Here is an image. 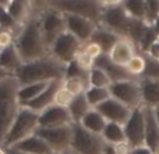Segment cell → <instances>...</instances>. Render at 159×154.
I'll list each match as a JSON object with an SVG mask.
<instances>
[{
    "instance_id": "obj_22",
    "label": "cell",
    "mask_w": 159,
    "mask_h": 154,
    "mask_svg": "<svg viewBox=\"0 0 159 154\" xmlns=\"http://www.w3.org/2000/svg\"><path fill=\"white\" fill-rule=\"evenodd\" d=\"M7 10L10 11L11 16L22 25L28 21V18H30L32 14L38 13V11L35 10V6H34L32 0H11Z\"/></svg>"
},
{
    "instance_id": "obj_6",
    "label": "cell",
    "mask_w": 159,
    "mask_h": 154,
    "mask_svg": "<svg viewBox=\"0 0 159 154\" xmlns=\"http://www.w3.org/2000/svg\"><path fill=\"white\" fill-rule=\"evenodd\" d=\"M106 142L103 137L88 132L80 123L73 125V143L71 152L78 154H105Z\"/></svg>"
},
{
    "instance_id": "obj_9",
    "label": "cell",
    "mask_w": 159,
    "mask_h": 154,
    "mask_svg": "<svg viewBox=\"0 0 159 154\" xmlns=\"http://www.w3.org/2000/svg\"><path fill=\"white\" fill-rule=\"evenodd\" d=\"M84 42L80 41L77 36H74L69 31H66L50 46L49 53L55 56L57 60H60L61 63L69 65L75 60L78 53L84 49Z\"/></svg>"
},
{
    "instance_id": "obj_51",
    "label": "cell",
    "mask_w": 159,
    "mask_h": 154,
    "mask_svg": "<svg viewBox=\"0 0 159 154\" xmlns=\"http://www.w3.org/2000/svg\"><path fill=\"white\" fill-rule=\"evenodd\" d=\"M67 154H78V153H75V152H70V153H67Z\"/></svg>"
},
{
    "instance_id": "obj_19",
    "label": "cell",
    "mask_w": 159,
    "mask_h": 154,
    "mask_svg": "<svg viewBox=\"0 0 159 154\" xmlns=\"http://www.w3.org/2000/svg\"><path fill=\"white\" fill-rule=\"evenodd\" d=\"M145 108V146L152 152L159 149V125L152 108Z\"/></svg>"
},
{
    "instance_id": "obj_5",
    "label": "cell",
    "mask_w": 159,
    "mask_h": 154,
    "mask_svg": "<svg viewBox=\"0 0 159 154\" xmlns=\"http://www.w3.org/2000/svg\"><path fill=\"white\" fill-rule=\"evenodd\" d=\"M48 8H55L64 14H75L101 24L103 6L99 0H49Z\"/></svg>"
},
{
    "instance_id": "obj_41",
    "label": "cell",
    "mask_w": 159,
    "mask_h": 154,
    "mask_svg": "<svg viewBox=\"0 0 159 154\" xmlns=\"http://www.w3.org/2000/svg\"><path fill=\"white\" fill-rule=\"evenodd\" d=\"M144 55H147L148 58H151V59H154V60L159 62V39H157V41H155L154 44L148 48V51H147Z\"/></svg>"
},
{
    "instance_id": "obj_25",
    "label": "cell",
    "mask_w": 159,
    "mask_h": 154,
    "mask_svg": "<svg viewBox=\"0 0 159 154\" xmlns=\"http://www.w3.org/2000/svg\"><path fill=\"white\" fill-rule=\"evenodd\" d=\"M80 125H81L84 129H87L88 132L102 136V133H103L105 128H106V125H107V121L105 119V116L102 115L98 109L92 108V109L82 118Z\"/></svg>"
},
{
    "instance_id": "obj_12",
    "label": "cell",
    "mask_w": 159,
    "mask_h": 154,
    "mask_svg": "<svg viewBox=\"0 0 159 154\" xmlns=\"http://www.w3.org/2000/svg\"><path fill=\"white\" fill-rule=\"evenodd\" d=\"M124 132L131 149L145 146V108L140 107L133 109L131 116L124 125Z\"/></svg>"
},
{
    "instance_id": "obj_4",
    "label": "cell",
    "mask_w": 159,
    "mask_h": 154,
    "mask_svg": "<svg viewBox=\"0 0 159 154\" xmlns=\"http://www.w3.org/2000/svg\"><path fill=\"white\" fill-rule=\"evenodd\" d=\"M38 129H39V113L27 107H21L18 115L16 116L13 125L8 129L2 146L6 147V149H11L16 144H18L20 142L35 135Z\"/></svg>"
},
{
    "instance_id": "obj_15",
    "label": "cell",
    "mask_w": 159,
    "mask_h": 154,
    "mask_svg": "<svg viewBox=\"0 0 159 154\" xmlns=\"http://www.w3.org/2000/svg\"><path fill=\"white\" fill-rule=\"evenodd\" d=\"M95 109H98L107 122H115V123L120 125H126V122L129 121L133 112V109H130L129 107H126L124 104H121L120 101H117L113 97L106 99L103 104H101Z\"/></svg>"
},
{
    "instance_id": "obj_48",
    "label": "cell",
    "mask_w": 159,
    "mask_h": 154,
    "mask_svg": "<svg viewBox=\"0 0 159 154\" xmlns=\"http://www.w3.org/2000/svg\"><path fill=\"white\" fill-rule=\"evenodd\" d=\"M7 150H8V154H24V153L18 152V150H16V149H7Z\"/></svg>"
},
{
    "instance_id": "obj_50",
    "label": "cell",
    "mask_w": 159,
    "mask_h": 154,
    "mask_svg": "<svg viewBox=\"0 0 159 154\" xmlns=\"http://www.w3.org/2000/svg\"><path fill=\"white\" fill-rule=\"evenodd\" d=\"M154 112H155V116H157V121H158V125H159V107L155 108Z\"/></svg>"
},
{
    "instance_id": "obj_10",
    "label": "cell",
    "mask_w": 159,
    "mask_h": 154,
    "mask_svg": "<svg viewBox=\"0 0 159 154\" xmlns=\"http://www.w3.org/2000/svg\"><path fill=\"white\" fill-rule=\"evenodd\" d=\"M39 136L49 144L53 153L67 154L71 152L73 143V125L71 126H61V128H39L36 130Z\"/></svg>"
},
{
    "instance_id": "obj_11",
    "label": "cell",
    "mask_w": 159,
    "mask_h": 154,
    "mask_svg": "<svg viewBox=\"0 0 159 154\" xmlns=\"http://www.w3.org/2000/svg\"><path fill=\"white\" fill-rule=\"evenodd\" d=\"M130 22H131V17L127 14L126 8L121 4L115 6V7H105L99 25L113 31L123 38H127Z\"/></svg>"
},
{
    "instance_id": "obj_52",
    "label": "cell",
    "mask_w": 159,
    "mask_h": 154,
    "mask_svg": "<svg viewBox=\"0 0 159 154\" xmlns=\"http://www.w3.org/2000/svg\"><path fill=\"white\" fill-rule=\"evenodd\" d=\"M52 154H60V153H52Z\"/></svg>"
},
{
    "instance_id": "obj_29",
    "label": "cell",
    "mask_w": 159,
    "mask_h": 154,
    "mask_svg": "<svg viewBox=\"0 0 159 154\" xmlns=\"http://www.w3.org/2000/svg\"><path fill=\"white\" fill-rule=\"evenodd\" d=\"M123 7L126 8L127 14L134 20L145 21L147 17V0H124Z\"/></svg>"
},
{
    "instance_id": "obj_36",
    "label": "cell",
    "mask_w": 159,
    "mask_h": 154,
    "mask_svg": "<svg viewBox=\"0 0 159 154\" xmlns=\"http://www.w3.org/2000/svg\"><path fill=\"white\" fill-rule=\"evenodd\" d=\"M74 62L78 65V67H81V69L85 70V72H91V70L95 67V65H96L95 59L91 58L89 55H87L84 51H81V52L78 53V56L75 58Z\"/></svg>"
},
{
    "instance_id": "obj_24",
    "label": "cell",
    "mask_w": 159,
    "mask_h": 154,
    "mask_svg": "<svg viewBox=\"0 0 159 154\" xmlns=\"http://www.w3.org/2000/svg\"><path fill=\"white\" fill-rule=\"evenodd\" d=\"M120 38H123V36L117 35V34H115L113 31L107 30V28L102 27V25H98L95 32H93V35H92V38H91V41L98 44L99 46L102 48L103 53L107 55V53L112 51V48L117 44V41Z\"/></svg>"
},
{
    "instance_id": "obj_35",
    "label": "cell",
    "mask_w": 159,
    "mask_h": 154,
    "mask_svg": "<svg viewBox=\"0 0 159 154\" xmlns=\"http://www.w3.org/2000/svg\"><path fill=\"white\" fill-rule=\"evenodd\" d=\"M73 99H74V95L70 94L66 88L61 85L60 88L57 90L55 97V105H59V107H63V108H69L71 105Z\"/></svg>"
},
{
    "instance_id": "obj_40",
    "label": "cell",
    "mask_w": 159,
    "mask_h": 154,
    "mask_svg": "<svg viewBox=\"0 0 159 154\" xmlns=\"http://www.w3.org/2000/svg\"><path fill=\"white\" fill-rule=\"evenodd\" d=\"M84 51L87 55H89L91 58H93L96 60V59L99 58L101 55H103V51H102V48L99 46L98 44H95V42H92V41H89V42H87V44L84 45Z\"/></svg>"
},
{
    "instance_id": "obj_16",
    "label": "cell",
    "mask_w": 159,
    "mask_h": 154,
    "mask_svg": "<svg viewBox=\"0 0 159 154\" xmlns=\"http://www.w3.org/2000/svg\"><path fill=\"white\" fill-rule=\"evenodd\" d=\"M140 52L137 48V45L129 38H120L117 41V44L112 48L107 56L113 63L119 65V66L126 67L127 63L134 58L137 53Z\"/></svg>"
},
{
    "instance_id": "obj_43",
    "label": "cell",
    "mask_w": 159,
    "mask_h": 154,
    "mask_svg": "<svg viewBox=\"0 0 159 154\" xmlns=\"http://www.w3.org/2000/svg\"><path fill=\"white\" fill-rule=\"evenodd\" d=\"M130 154H155L152 152L149 147L147 146H140V147H135V149H131Z\"/></svg>"
},
{
    "instance_id": "obj_13",
    "label": "cell",
    "mask_w": 159,
    "mask_h": 154,
    "mask_svg": "<svg viewBox=\"0 0 159 154\" xmlns=\"http://www.w3.org/2000/svg\"><path fill=\"white\" fill-rule=\"evenodd\" d=\"M74 125L73 118L69 112V108H63L59 105H52L39 113V128H61Z\"/></svg>"
},
{
    "instance_id": "obj_31",
    "label": "cell",
    "mask_w": 159,
    "mask_h": 154,
    "mask_svg": "<svg viewBox=\"0 0 159 154\" xmlns=\"http://www.w3.org/2000/svg\"><path fill=\"white\" fill-rule=\"evenodd\" d=\"M145 67H147V58L144 53L138 52L131 60L127 63L126 70L130 73L134 79H143L144 73H145Z\"/></svg>"
},
{
    "instance_id": "obj_1",
    "label": "cell",
    "mask_w": 159,
    "mask_h": 154,
    "mask_svg": "<svg viewBox=\"0 0 159 154\" xmlns=\"http://www.w3.org/2000/svg\"><path fill=\"white\" fill-rule=\"evenodd\" d=\"M67 65L61 63L53 55H46L41 59L24 63L16 72V79L20 85H28L34 83H49L53 80H61L66 77Z\"/></svg>"
},
{
    "instance_id": "obj_7",
    "label": "cell",
    "mask_w": 159,
    "mask_h": 154,
    "mask_svg": "<svg viewBox=\"0 0 159 154\" xmlns=\"http://www.w3.org/2000/svg\"><path fill=\"white\" fill-rule=\"evenodd\" d=\"M141 80V79H140ZM137 79L121 80L115 81L109 87L110 95L129 107L130 109L144 107L143 105V93H141V81Z\"/></svg>"
},
{
    "instance_id": "obj_28",
    "label": "cell",
    "mask_w": 159,
    "mask_h": 154,
    "mask_svg": "<svg viewBox=\"0 0 159 154\" xmlns=\"http://www.w3.org/2000/svg\"><path fill=\"white\" fill-rule=\"evenodd\" d=\"M49 83H34V84L21 85L18 90V98L21 105H27L28 102L34 101L36 97H39L45 91V88L49 85Z\"/></svg>"
},
{
    "instance_id": "obj_23",
    "label": "cell",
    "mask_w": 159,
    "mask_h": 154,
    "mask_svg": "<svg viewBox=\"0 0 159 154\" xmlns=\"http://www.w3.org/2000/svg\"><path fill=\"white\" fill-rule=\"evenodd\" d=\"M22 65H24V60H22L16 45H11V46L0 51V66L7 72H10L13 76Z\"/></svg>"
},
{
    "instance_id": "obj_42",
    "label": "cell",
    "mask_w": 159,
    "mask_h": 154,
    "mask_svg": "<svg viewBox=\"0 0 159 154\" xmlns=\"http://www.w3.org/2000/svg\"><path fill=\"white\" fill-rule=\"evenodd\" d=\"M48 2H49V0H32L34 6H35V10L38 11V13H42L43 10H46Z\"/></svg>"
},
{
    "instance_id": "obj_2",
    "label": "cell",
    "mask_w": 159,
    "mask_h": 154,
    "mask_svg": "<svg viewBox=\"0 0 159 154\" xmlns=\"http://www.w3.org/2000/svg\"><path fill=\"white\" fill-rule=\"evenodd\" d=\"M41 13H35L28 18V21L22 25L20 32L16 35V42L20 55L24 63L41 59L49 55V48L45 42L43 34L41 28Z\"/></svg>"
},
{
    "instance_id": "obj_47",
    "label": "cell",
    "mask_w": 159,
    "mask_h": 154,
    "mask_svg": "<svg viewBox=\"0 0 159 154\" xmlns=\"http://www.w3.org/2000/svg\"><path fill=\"white\" fill-rule=\"evenodd\" d=\"M11 0H0V7H8V4H10Z\"/></svg>"
},
{
    "instance_id": "obj_20",
    "label": "cell",
    "mask_w": 159,
    "mask_h": 154,
    "mask_svg": "<svg viewBox=\"0 0 159 154\" xmlns=\"http://www.w3.org/2000/svg\"><path fill=\"white\" fill-rule=\"evenodd\" d=\"M95 66L102 67V69H103L105 72L109 75V77L112 79L113 83H115V81H121V80H131V79H134V77H133L126 70V67L119 66V65L113 63L106 53L101 55L98 59H96V65H95Z\"/></svg>"
},
{
    "instance_id": "obj_44",
    "label": "cell",
    "mask_w": 159,
    "mask_h": 154,
    "mask_svg": "<svg viewBox=\"0 0 159 154\" xmlns=\"http://www.w3.org/2000/svg\"><path fill=\"white\" fill-rule=\"evenodd\" d=\"M103 7H115V6H121L124 0H99Z\"/></svg>"
},
{
    "instance_id": "obj_37",
    "label": "cell",
    "mask_w": 159,
    "mask_h": 154,
    "mask_svg": "<svg viewBox=\"0 0 159 154\" xmlns=\"http://www.w3.org/2000/svg\"><path fill=\"white\" fill-rule=\"evenodd\" d=\"M159 17V0H147V17L145 22L152 25V22Z\"/></svg>"
},
{
    "instance_id": "obj_3",
    "label": "cell",
    "mask_w": 159,
    "mask_h": 154,
    "mask_svg": "<svg viewBox=\"0 0 159 154\" xmlns=\"http://www.w3.org/2000/svg\"><path fill=\"white\" fill-rule=\"evenodd\" d=\"M20 87L16 76L0 81V144L22 107L18 98Z\"/></svg>"
},
{
    "instance_id": "obj_34",
    "label": "cell",
    "mask_w": 159,
    "mask_h": 154,
    "mask_svg": "<svg viewBox=\"0 0 159 154\" xmlns=\"http://www.w3.org/2000/svg\"><path fill=\"white\" fill-rule=\"evenodd\" d=\"M63 87L69 91L70 94H73L74 97L84 94L88 88V84L84 80L78 79V77H64L63 79Z\"/></svg>"
},
{
    "instance_id": "obj_21",
    "label": "cell",
    "mask_w": 159,
    "mask_h": 154,
    "mask_svg": "<svg viewBox=\"0 0 159 154\" xmlns=\"http://www.w3.org/2000/svg\"><path fill=\"white\" fill-rule=\"evenodd\" d=\"M141 93H143V105L147 108L159 107V80L141 79Z\"/></svg>"
},
{
    "instance_id": "obj_14",
    "label": "cell",
    "mask_w": 159,
    "mask_h": 154,
    "mask_svg": "<svg viewBox=\"0 0 159 154\" xmlns=\"http://www.w3.org/2000/svg\"><path fill=\"white\" fill-rule=\"evenodd\" d=\"M64 17H66V28L70 34L77 36L80 41L84 42V44L91 41L98 24L91 21L89 18L75 16V14H64Z\"/></svg>"
},
{
    "instance_id": "obj_30",
    "label": "cell",
    "mask_w": 159,
    "mask_h": 154,
    "mask_svg": "<svg viewBox=\"0 0 159 154\" xmlns=\"http://www.w3.org/2000/svg\"><path fill=\"white\" fill-rule=\"evenodd\" d=\"M85 97H87L88 102L92 108H98L101 104H103L106 99L110 97L109 88H102V87H88L85 91Z\"/></svg>"
},
{
    "instance_id": "obj_33",
    "label": "cell",
    "mask_w": 159,
    "mask_h": 154,
    "mask_svg": "<svg viewBox=\"0 0 159 154\" xmlns=\"http://www.w3.org/2000/svg\"><path fill=\"white\" fill-rule=\"evenodd\" d=\"M0 28L8 30L17 35L20 32V30L22 28V24H20L6 7H0Z\"/></svg>"
},
{
    "instance_id": "obj_45",
    "label": "cell",
    "mask_w": 159,
    "mask_h": 154,
    "mask_svg": "<svg viewBox=\"0 0 159 154\" xmlns=\"http://www.w3.org/2000/svg\"><path fill=\"white\" fill-rule=\"evenodd\" d=\"M13 75H11L10 72H7L6 69H3L2 66H0V81H3V80H6V79H8V77H11Z\"/></svg>"
},
{
    "instance_id": "obj_32",
    "label": "cell",
    "mask_w": 159,
    "mask_h": 154,
    "mask_svg": "<svg viewBox=\"0 0 159 154\" xmlns=\"http://www.w3.org/2000/svg\"><path fill=\"white\" fill-rule=\"evenodd\" d=\"M112 79L102 67L95 66L89 72V87H102L109 88L112 85Z\"/></svg>"
},
{
    "instance_id": "obj_39",
    "label": "cell",
    "mask_w": 159,
    "mask_h": 154,
    "mask_svg": "<svg viewBox=\"0 0 159 154\" xmlns=\"http://www.w3.org/2000/svg\"><path fill=\"white\" fill-rule=\"evenodd\" d=\"M14 42H16V34L8 30L0 28V51L14 45Z\"/></svg>"
},
{
    "instance_id": "obj_26",
    "label": "cell",
    "mask_w": 159,
    "mask_h": 154,
    "mask_svg": "<svg viewBox=\"0 0 159 154\" xmlns=\"http://www.w3.org/2000/svg\"><path fill=\"white\" fill-rule=\"evenodd\" d=\"M102 137L107 144L112 146H117L121 143H127L126 132H124V125L115 123V122H107L106 128H105Z\"/></svg>"
},
{
    "instance_id": "obj_38",
    "label": "cell",
    "mask_w": 159,
    "mask_h": 154,
    "mask_svg": "<svg viewBox=\"0 0 159 154\" xmlns=\"http://www.w3.org/2000/svg\"><path fill=\"white\" fill-rule=\"evenodd\" d=\"M147 58V67H145V73H144L143 79H152V80H159V62L154 60V59Z\"/></svg>"
},
{
    "instance_id": "obj_49",
    "label": "cell",
    "mask_w": 159,
    "mask_h": 154,
    "mask_svg": "<svg viewBox=\"0 0 159 154\" xmlns=\"http://www.w3.org/2000/svg\"><path fill=\"white\" fill-rule=\"evenodd\" d=\"M0 154H8V150L6 147H3L2 144H0Z\"/></svg>"
},
{
    "instance_id": "obj_8",
    "label": "cell",
    "mask_w": 159,
    "mask_h": 154,
    "mask_svg": "<svg viewBox=\"0 0 159 154\" xmlns=\"http://www.w3.org/2000/svg\"><path fill=\"white\" fill-rule=\"evenodd\" d=\"M41 28L43 34L45 42L50 51V46L55 44V41L67 31L66 28V17L61 11L55 8H46L41 14Z\"/></svg>"
},
{
    "instance_id": "obj_46",
    "label": "cell",
    "mask_w": 159,
    "mask_h": 154,
    "mask_svg": "<svg viewBox=\"0 0 159 154\" xmlns=\"http://www.w3.org/2000/svg\"><path fill=\"white\" fill-rule=\"evenodd\" d=\"M152 28H154L155 34H157V36L159 38V17H158L157 20H155L154 22H152Z\"/></svg>"
},
{
    "instance_id": "obj_27",
    "label": "cell",
    "mask_w": 159,
    "mask_h": 154,
    "mask_svg": "<svg viewBox=\"0 0 159 154\" xmlns=\"http://www.w3.org/2000/svg\"><path fill=\"white\" fill-rule=\"evenodd\" d=\"M91 109H92V107H91L89 102H88L87 97H85V93L74 97L71 105L69 107V112H70V115H71L74 123H80V122L82 121V118H84Z\"/></svg>"
},
{
    "instance_id": "obj_17",
    "label": "cell",
    "mask_w": 159,
    "mask_h": 154,
    "mask_svg": "<svg viewBox=\"0 0 159 154\" xmlns=\"http://www.w3.org/2000/svg\"><path fill=\"white\" fill-rule=\"evenodd\" d=\"M61 85H63V79L61 80H53V81L49 83V85L45 88V91L41 94V95L36 97L34 101L28 102L27 105H22V107H27V108H30V109L35 111V112L41 113L42 111H45L46 108L55 105L56 93H57V90L61 87Z\"/></svg>"
},
{
    "instance_id": "obj_18",
    "label": "cell",
    "mask_w": 159,
    "mask_h": 154,
    "mask_svg": "<svg viewBox=\"0 0 159 154\" xmlns=\"http://www.w3.org/2000/svg\"><path fill=\"white\" fill-rule=\"evenodd\" d=\"M11 149H16L24 154H52L53 153L52 149L49 147V144L38 133L27 137L25 140L20 142L18 144H16Z\"/></svg>"
}]
</instances>
